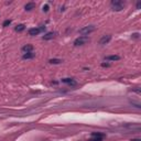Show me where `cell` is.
<instances>
[{
  "label": "cell",
  "mask_w": 141,
  "mask_h": 141,
  "mask_svg": "<svg viewBox=\"0 0 141 141\" xmlns=\"http://www.w3.org/2000/svg\"><path fill=\"white\" fill-rule=\"evenodd\" d=\"M110 5H111V8L114 11H121L125 7V3L122 1H119V0H114V1H111Z\"/></svg>",
  "instance_id": "obj_1"
},
{
  "label": "cell",
  "mask_w": 141,
  "mask_h": 141,
  "mask_svg": "<svg viewBox=\"0 0 141 141\" xmlns=\"http://www.w3.org/2000/svg\"><path fill=\"white\" fill-rule=\"evenodd\" d=\"M89 41L88 37H85V35H82V37H77L76 40L74 41V45L75 46H79V45H84V44H86L87 42Z\"/></svg>",
  "instance_id": "obj_2"
},
{
  "label": "cell",
  "mask_w": 141,
  "mask_h": 141,
  "mask_svg": "<svg viewBox=\"0 0 141 141\" xmlns=\"http://www.w3.org/2000/svg\"><path fill=\"white\" fill-rule=\"evenodd\" d=\"M93 31H95V26H85V28L79 30V33L86 37V35H88L89 33H92Z\"/></svg>",
  "instance_id": "obj_3"
},
{
  "label": "cell",
  "mask_w": 141,
  "mask_h": 141,
  "mask_svg": "<svg viewBox=\"0 0 141 141\" xmlns=\"http://www.w3.org/2000/svg\"><path fill=\"white\" fill-rule=\"evenodd\" d=\"M45 30V26H41V28H32L29 30V34L30 35H37L40 32L44 31Z\"/></svg>",
  "instance_id": "obj_4"
},
{
  "label": "cell",
  "mask_w": 141,
  "mask_h": 141,
  "mask_svg": "<svg viewBox=\"0 0 141 141\" xmlns=\"http://www.w3.org/2000/svg\"><path fill=\"white\" fill-rule=\"evenodd\" d=\"M110 40H111V35H104V37L100 39V41H99V44H100V45L108 44Z\"/></svg>",
  "instance_id": "obj_5"
},
{
  "label": "cell",
  "mask_w": 141,
  "mask_h": 141,
  "mask_svg": "<svg viewBox=\"0 0 141 141\" xmlns=\"http://www.w3.org/2000/svg\"><path fill=\"white\" fill-rule=\"evenodd\" d=\"M62 83H65V84H68L71 86H76L77 85V82L73 79V78H63L62 79Z\"/></svg>",
  "instance_id": "obj_6"
},
{
  "label": "cell",
  "mask_w": 141,
  "mask_h": 141,
  "mask_svg": "<svg viewBox=\"0 0 141 141\" xmlns=\"http://www.w3.org/2000/svg\"><path fill=\"white\" fill-rule=\"evenodd\" d=\"M22 52L23 53H30V52H33V46L31 44H26L22 47Z\"/></svg>",
  "instance_id": "obj_7"
},
{
  "label": "cell",
  "mask_w": 141,
  "mask_h": 141,
  "mask_svg": "<svg viewBox=\"0 0 141 141\" xmlns=\"http://www.w3.org/2000/svg\"><path fill=\"white\" fill-rule=\"evenodd\" d=\"M35 56V53L30 52V53H24L23 54V58L24 60H30V58H33Z\"/></svg>",
  "instance_id": "obj_8"
},
{
  "label": "cell",
  "mask_w": 141,
  "mask_h": 141,
  "mask_svg": "<svg viewBox=\"0 0 141 141\" xmlns=\"http://www.w3.org/2000/svg\"><path fill=\"white\" fill-rule=\"evenodd\" d=\"M55 35V33H53V32H49V33H46L45 35H43V40H51V39H53Z\"/></svg>",
  "instance_id": "obj_9"
},
{
  "label": "cell",
  "mask_w": 141,
  "mask_h": 141,
  "mask_svg": "<svg viewBox=\"0 0 141 141\" xmlns=\"http://www.w3.org/2000/svg\"><path fill=\"white\" fill-rule=\"evenodd\" d=\"M35 7V5L33 2H29V3H26V7H24V8H26V10H28V11H30V10H32V9L34 8Z\"/></svg>",
  "instance_id": "obj_10"
},
{
  "label": "cell",
  "mask_w": 141,
  "mask_h": 141,
  "mask_svg": "<svg viewBox=\"0 0 141 141\" xmlns=\"http://www.w3.org/2000/svg\"><path fill=\"white\" fill-rule=\"evenodd\" d=\"M119 58L120 57H119L118 55H110V56H107L106 60L107 61H118Z\"/></svg>",
  "instance_id": "obj_11"
},
{
  "label": "cell",
  "mask_w": 141,
  "mask_h": 141,
  "mask_svg": "<svg viewBox=\"0 0 141 141\" xmlns=\"http://www.w3.org/2000/svg\"><path fill=\"white\" fill-rule=\"evenodd\" d=\"M24 29H26V26H24V24H19V26H16V31L17 32H22Z\"/></svg>",
  "instance_id": "obj_12"
},
{
  "label": "cell",
  "mask_w": 141,
  "mask_h": 141,
  "mask_svg": "<svg viewBox=\"0 0 141 141\" xmlns=\"http://www.w3.org/2000/svg\"><path fill=\"white\" fill-rule=\"evenodd\" d=\"M92 137H98V138H104L105 135H104V133H100V132H93V133H92Z\"/></svg>",
  "instance_id": "obj_13"
},
{
  "label": "cell",
  "mask_w": 141,
  "mask_h": 141,
  "mask_svg": "<svg viewBox=\"0 0 141 141\" xmlns=\"http://www.w3.org/2000/svg\"><path fill=\"white\" fill-rule=\"evenodd\" d=\"M50 63L51 64H60V63H62V60H58V58H52V60H50Z\"/></svg>",
  "instance_id": "obj_14"
},
{
  "label": "cell",
  "mask_w": 141,
  "mask_h": 141,
  "mask_svg": "<svg viewBox=\"0 0 141 141\" xmlns=\"http://www.w3.org/2000/svg\"><path fill=\"white\" fill-rule=\"evenodd\" d=\"M88 141H103V138H98V137H93L92 139H89Z\"/></svg>",
  "instance_id": "obj_15"
},
{
  "label": "cell",
  "mask_w": 141,
  "mask_h": 141,
  "mask_svg": "<svg viewBox=\"0 0 141 141\" xmlns=\"http://www.w3.org/2000/svg\"><path fill=\"white\" fill-rule=\"evenodd\" d=\"M10 24H11V20H6L5 22H3L2 26H10Z\"/></svg>",
  "instance_id": "obj_16"
},
{
  "label": "cell",
  "mask_w": 141,
  "mask_h": 141,
  "mask_svg": "<svg viewBox=\"0 0 141 141\" xmlns=\"http://www.w3.org/2000/svg\"><path fill=\"white\" fill-rule=\"evenodd\" d=\"M101 66H103V67H108V66H109V64H108V63H103V64H101Z\"/></svg>",
  "instance_id": "obj_17"
},
{
  "label": "cell",
  "mask_w": 141,
  "mask_h": 141,
  "mask_svg": "<svg viewBox=\"0 0 141 141\" xmlns=\"http://www.w3.org/2000/svg\"><path fill=\"white\" fill-rule=\"evenodd\" d=\"M43 10H44V11H47V10H49V6H44L43 7Z\"/></svg>",
  "instance_id": "obj_18"
},
{
  "label": "cell",
  "mask_w": 141,
  "mask_h": 141,
  "mask_svg": "<svg viewBox=\"0 0 141 141\" xmlns=\"http://www.w3.org/2000/svg\"><path fill=\"white\" fill-rule=\"evenodd\" d=\"M140 7H141V2H138V3H137V8L140 9Z\"/></svg>",
  "instance_id": "obj_19"
},
{
  "label": "cell",
  "mask_w": 141,
  "mask_h": 141,
  "mask_svg": "<svg viewBox=\"0 0 141 141\" xmlns=\"http://www.w3.org/2000/svg\"><path fill=\"white\" fill-rule=\"evenodd\" d=\"M131 141H141V140H140V139H132Z\"/></svg>",
  "instance_id": "obj_20"
}]
</instances>
